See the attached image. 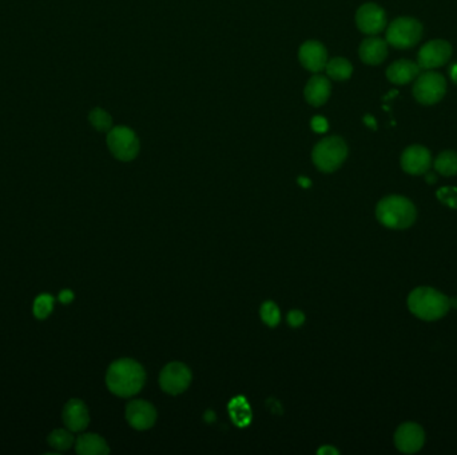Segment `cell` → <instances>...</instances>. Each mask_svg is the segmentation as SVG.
Here are the masks:
<instances>
[{
	"mask_svg": "<svg viewBox=\"0 0 457 455\" xmlns=\"http://www.w3.org/2000/svg\"><path fill=\"white\" fill-rule=\"evenodd\" d=\"M146 381V372L135 360H115L108 367L106 383L108 390L122 398H128L140 392Z\"/></svg>",
	"mask_w": 457,
	"mask_h": 455,
	"instance_id": "cell-1",
	"label": "cell"
},
{
	"mask_svg": "<svg viewBox=\"0 0 457 455\" xmlns=\"http://www.w3.org/2000/svg\"><path fill=\"white\" fill-rule=\"evenodd\" d=\"M379 222L388 229L405 230L416 221L415 204L401 195H389L379 202L376 209Z\"/></svg>",
	"mask_w": 457,
	"mask_h": 455,
	"instance_id": "cell-2",
	"label": "cell"
},
{
	"mask_svg": "<svg viewBox=\"0 0 457 455\" xmlns=\"http://www.w3.org/2000/svg\"><path fill=\"white\" fill-rule=\"evenodd\" d=\"M411 313L426 322L441 319L449 311V298L432 287H417L408 297Z\"/></svg>",
	"mask_w": 457,
	"mask_h": 455,
	"instance_id": "cell-3",
	"label": "cell"
},
{
	"mask_svg": "<svg viewBox=\"0 0 457 455\" xmlns=\"http://www.w3.org/2000/svg\"><path fill=\"white\" fill-rule=\"evenodd\" d=\"M346 157L348 146L340 137L322 139L312 152L313 163L322 172H333L340 169Z\"/></svg>",
	"mask_w": 457,
	"mask_h": 455,
	"instance_id": "cell-4",
	"label": "cell"
},
{
	"mask_svg": "<svg viewBox=\"0 0 457 455\" xmlns=\"http://www.w3.org/2000/svg\"><path fill=\"white\" fill-rule=\"evenodd\" d=\"M423 36V26L414 18H399L386 30V43L394 48H412Z\"/></svg>",
	"mask_w": 457,
	"mask_h": 455,
	"instance_id": "cell-5",
	"label": "cell"
},
{
	"mask_svg": "<svg viewBox=\"0 0 457 455\" xmlns=\"http://www.w3.org/2000/svg\"><path fill=\"white\" fill-rule=\"evenodd\" d=\"M107 146L111 154L122 162L137 158L140 147L137 134L126 126H118L107 132Z\"/></svg>",
	"mask_w": 457,
	"mask_h": 455,
	"instance_id": "cell-6",
	"label": "cell"
},
{
	"mask_svg": "<svg viewBox=\"0 0 457 455\" xmlns=\"http://www.w3.org/2000/svg\"><path fill=\"white\" fill-rule=\"evenodd\" d=\"M447 93V80L438 73L428 71L419 75L414 85V96L421 105L432 106L440 102Z\"/></svg>",
	"mask_w": 457,
	"mask_h": 455,
	"instance_id": "cell-7",
	"label": "cell"
},
{
	"mask_svg": "<svg viewBox=\"0 0 457 455\" xmlns=\"http://www.w3.org/2000/svg\"><path fill=\"white\" fill-rule=\"evenodd\" d=\"M192 372L189 367L180 362H173L160 371V385L162 390L170 395H178L189 387Z\"/></svg>",
	"mask_w": 457,
	"mask_h": 455,
	"instance_id": "cell-8",
	"label": "cell"
},
{
	"mask_svg": "<svg viewBox=\"0 0 457 455\" xmlns=\"http://www.w3.org/2000/svg\"><path fill=\"white\" fill-rule=\"evenodd\" d=\"M452 56V47L446 41H431L424 44L419 55H417V64L421 70H435L443 67L449 62Z\"/></svg>",
	"mask_w": 457,
	"mask_h": 455,
	"instance_id": "cell-9",
	"label": "cell"
},
{
	"mask_svg": "<svg viewBox=\"0 0 457 455\" xmlns=\"http://www.w3.org/2000/svg\"><path fill=\"white\" fill-rule=\"evenodd\" d=\"M424 442H426V433L423 427L415 422L401 424L394 434V445L405 454L417 453L419 450H421Z\"/></svg>",
	"mask_w": 457,
	"mask_h": 455,
	"instance_id": "cell-10",
	"label": "cell"
},
{
	"mask_svg": "<svg viewBox=\"0 0 457 455\" xmlns=\"http://www.w3.org/2000/svg\"><path fill=\"white\" fill-rule=\"evenodd\" d=\"M356 24L360 31L374 36L386 27L385 11L374 3H366L357 11Z\"/></svg>",
	"mask_w": 457,
	"mask_h": 455,
	"instance_id": "cell-11",
	"label": "cell"
},
{
	"mask_svg": "<svg viewBox=\"0 0 457 455\" xmlns=\"http://www.w3.org/2000/svg\"><path fill=\"white\" fill-rule=\"evenodd\" d=\"M299 63L310 73H319L325 70L328 63V51L322 43L308 41L299 47L298 51Z\"/></svg>",
	"mask_w": 457,
	"mask_h": 455,
	"instance_id": "cell-12",
	"label": "cell"
},
{
	"mask_svg": "<svg viewBox=\"0 0 457 455\" xmlns=\"http://www.w3.org/2000/svg\"><path fill=\"white\" fill-rule=\"evenodd\" d=\"M432 166V157L429 150L423 146H411L401 155V167L411 175L426 174Z\"/></svg>",
	"mask_w": 457,
	"mask_h": 455,
	"instance_id": "cell-13",
	"label": "cell"
},
{
	"mask_svg": "<svg viewBox=\"0 0 457 455\" xmlns=\"http://www.w3.org/2000/svg\"><path fill=\"white\" fill-rule=\"evenodd\" d=\"M126 419L137 430H148L157 421V410L146 401H133L126 406Z\"/></svg>",
	"mask_w": 457,
	"mask_h": 455,
	"instance_id": "cell-14",
	"label": "cell"
},
{
	"mask_svg": "<svg viewBox=\"0 0 457 455\" xmlns=\"http://www.w3.org/2000/svg\"><path fill=\"white\" fill-rule=\"evenodd\" d=\"M64 424L73 433L83 432L90 424V415L83 401L71 399L66 403L62 413Z\"/></svg>",
	"mask_w": 457,
	"mask_h": 455,
	"instance_id": "cell-15",
	"label": "cell"
},
{
	"mask_svg": "<svg viewBox=\"0 0 457 455\" xmlns=\"http://www.w3.org/2000/svg\"><path fill=\"white\" fill-rule=\"evenodd\" d=\"M330 91H332V85H330L329 79L322 75H314L309 79L307 87L304 90V95L309 105L319 107L327 103V100L329 99Z\"/></svg>",
	"mask_w": 457,
	"mask_h": 455,
	"instance_id": "cell-16",
	"label": "cell"
},
{
	"mask_svg": "<svg viewBox=\"0 0 457 455\" xmlns=\"http://www.w3.org/2000/svg\"><path fill=\"white\" fill-rule=\"evenodd\" d=\"M420 70H421L420 66L415 62L401 59V61H397L388 67L386 78L394 85H408L412 80H415L416 78L420 75Z\"/></svg>",
	"mask_w": 457,
	"mask_h": 455,
	"instance_id": "cell-17",
	"label": "cell"
},
{
	"mask_svg": "<svg viewBox=\"0 0 457 455\" xmlns=\"http://www.w3.org/2000/svg\"><path fill=\"white\" fill-rule=\"evenodd\" d=\"M360 58L362 62L369 66H377L383 63L388 55V43L381 38H368L360 46Z\"/></svg>",
	"mask_w": 457,
	"mask_h": 455,
	"instance_id": "cell-18",
	"label": "cell"
},
{
	"mask_svg": "<svg viewBox=\"0 0 457 455\" xmlns=\"http://www.w3.org/2000/svg\"><path fill=\"white\" fill-rule=\"evenodd\" d=\"M75 450L81 455H106L110 453L106 441L93 433L79 435V438L75 441Z\"/></svg>",
	"mask_w": 457,
	"mask_h": 455,
	"instance_id": "cell-19",
	"label": "cell"
},
{
	"mask_svg": "<svg viewBox=\"0 0 457 455\" xmlns=\"http://www.w3.org/2000/svg\"><path fill=\"white\" fill-rule=\"evenodd\" d=\"M325 71L330 79L342 82L351 78L353 74V67L351 62L344 58H333L328 61V63L325 66Z\"/></svg>",
	"mask_w": 457,
	"mask_h": 455,
	"instance_id": "cell-20",
	"label": "cell"
},
{
	"mask_svg": "<svg viewBox=\"0 0 457 455\" xmlns=\"http://www.w3.org/2000/svg\"><path fill=\"white\" fill-rule=\"evenodd\" d=\"M229 412H230L234 424H237V426L245 427V426L250 424V421H252V410H250L249 404L246 402V399L242 397H238V398H235L230 402Z\"/></svg>",
	"mask_w": 457,
	"mask_h": 455,
	"instance_id": "cell-21",
	"label": "cell"
},
{
	"mask_svg": "<svg viewBox=\"0 0 457 455\" xmlns=\"http://www.w3.org/2000/svg\"><path fill=\"white\" fill-rule=\"evenodd\" d=\"M435 169L444 177L457 175V152L443 151L435 160Z\"/></svg>",
	"mask_w": 457,
	"mask_h": 455,
	"instance_id": "cell-22",
	"label": "cell"
},
{
	"mask_svg": "<svg viewBox=\"0 0 457 455\" xmlns=\"http://www.w3.org/2000/svg\"><path fill=\"white\" fill-rule=\"evenodd\" d=\"M71 433H73L71 430H64V429L53 430L47 438L48 445L58 451H66L71 449V446L74 445V435Z\"/></svg>",
	"mask_w": 457,
	"mask_h": 455,
	"instance_id": "cell-23",
	"label": "cell"
},
{
	"mask_svg": "<svg viewBox=\"0 0 457 455\" xmlns=\"http://www.w3.org/2000/svg\"><path fill=\"white\" fill-rule=\"evenodd\" d=\"M88 120H90L91 126L99 132H108L113 128V117L105 110H102L99 107H96L90 113Z\"/></svg>",
	"mask_w": 457,
	"mask_h": 455,
	"instance_id": "cell-24",
	"label": "cell"
},
{
	"mask_svg": "<svg viewBox=\"0 0 457 455\" xmlns=\"http://www.w3.org/2000/svg\"><path fill=\"white\" fill-rule=\"evenodd\" d=\"M53 310V298L50 294H41L34 302V315L38 319H46Z\"/></svg>",
	"mask_w": 457,
	"mask_h": 455,
	"instance_id": "cell-25",
	"label": "cell"
},
{
	"mask_svg": "<svg viewBox=\"0 0 457 455\" xmlns=\"http://www.w3.org/2000/svg\"><path fill=\"white\" fill-rule=\"evenodd\" d=\"M261 318L262 320L265 322L267 326L270 328H274L278 323H279V308L277 307L274 302H265L262 306H261Z\"/></svg>",
	"mask_w": 457,
	"mask_h": 455,
	"instance_id": "cell-26",
	"label": "cell"
},
{
	"mask_svg": "<svg viewBox=\"0 0 457 455\" xmlns=\"http://www.w3.org/2000/svg\"><path fill=\"white\" fill-rule=\"evenodd\" d=\"M436 197L443 204L457 210V187H441L437 191Z\"/></svg>",
	"mask_w": 457,
	"mask_h": 455,
	"instance_id": "cell-27",
	"label": "cell"
},
{
	"mask_svg": "<svg viewBox=\"0 0 457 455\" xmlns=\"http://www.w3.org/2000/svg\"><path fill=\"white\" fill-rule=\"evenodd\" d=\"M305 322V315L301 313V311H290L289 315H287V323L292 326V328H299L302 323Z\"/></svg>",
	"mask_w": 457,
	"mask_h": 455,
	"instance_id": "cell-28",
	"label": "cell"
},
{
	"mask_svg": "<svg viewBox=\"0 0 457 455\" xmlns=\"http://www.w3.org/2000/svg\"><path fill=\"white\" fill-rule=\"evenodd\" d=\"M312 128H313V131L319 132V134L325 132V131H328V122L325 117H314L312 119Z\"/></svg>",
	"mask_w": 457,
	"mask_h": 455,
	"instance_id": "cell-29",
	"label": "cell"
},
{
	"mask_svg": "<svg viewBox=\"0 0 457 455\" xmlns=\"http://www.w3.org/2000/svg\"><path fill=\"white\" fill-rule=\"evenodd\" d=\"M73 299H74V294H73V291H70V290H63L61 294H59V300L62 302V303H70V302H73Z\"/></svg>",
	"mask_w": 457,
	"mask_h": 455,
	"instance_id": "cell-30",
	"label": "cell"
},
{
	"mask_svg": "<svg viewBox=\"0 0 457 455\" xmlns=\"http://www.w3.org/2000/svg\"><path fill=\"white\" fill-rule=\"evenodd\" d=\"M319 454L336 455L339 454V450H336V449L332 447V446H324L322 449H319Z\"/></svg>",
	"mask_w": 457,
	"mask_h": 455,
	"instance_id": "cell-31",
	"label": "cell"
},
{
	"mask_svg": "<svg viewBox=\"0 0 457 455\" xmlns=\"http://www.w3.org/2000/svg\"><path fill=\"white\" fill-rule=\"evenodd\" d=\"M426 183H429V184H433V183H436V175H435L433 172H426Z\"/></svg>",
	"mask_w": 457,
	"mask_h": 455,
	"instance_id": "cell-32",
	"label": "cell"
},
{
	"mask_svg": "<svg viewBox=\"0 0 457 455\" xmlns=\"http://www.w3.org/2000/svg\"><path fill=\"white\" fill-rule=\"evenodd\" d=\"M298 183H299L304 189H308V187H310V184H312V183H310V180H309L308 178H305V177H304V178L301 177V178L298 179Z\"/></svg>",
	"mask_w": 457,
	"mask_h": 455,
	"instance_id": "cell-33",
	"label": "cell"
},
{
	"mask_svg": "<svg viewBox=\"0 0 457 455\" xmlns=\"http://www.w3.org/2000/svg\"><path fill=\"white\" fill-rule=\"evenodd\" d=\"M449 73H451V78H452V80H453V82L457 85V64H453V66H452V68L449 70Z\"/></svg>",
	"mask_w": 457,
	"mask_h": 455,
	"instance_id": "cell-34",
	"label": "cell"
},
{
	"mask_svg": "<svg viewBox=\"0 0 457 455\" xmlns=\"http://www.w3.org/2000/svg\"><path fill=\"white\" fill-rule=\"evenodd\" d=\"M449 307L457 308V298H449Z\"/></svg>",
	"mask_w": 457,
	"mask_h": 455,
	"instance_id": "cell-35",
	"label": "cell"
},
{
	"mask_svg": "<svg viewBox=\"0 0 457 455\" xmlns=\"http://www.w3.org/2000/svg\"><path fill=\"white\" fill-rule=\"evenodd\" d=\"M213 419H214L213 412H207V414H206V421H207V422H212Z\"/></svg>",
	"mask_w": 457,
	"mask_h": 455,
	"instance_id": "cell-36",
	"label": "cell"
}]
</instances>
